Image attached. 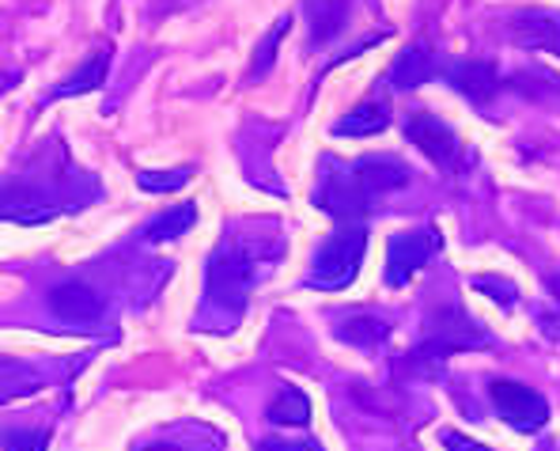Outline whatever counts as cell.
I'll return each mask as SVG.
<instances>
[{
    "label": "cell",
    "mask_w": 560,
    "mask_h": 451,
    "mask_svg": "<svg viewBox=\"0 0 560 451\" xmlns=\"http://www.w3.org/2000/svg\"><path fill=\"white\" fill-rule=\"evenodd\" d=\"M406 137L428 155V160L435 163V167H451V163L458 160V152H463L455 129H451L443 118H435V114H428V111H420V114H413V118L406 122Z\"/></svg>",
    "instance_id": "6"
},
{
    "label": "cell",
    "mask_w": 560,
    "mask_h": 451,
    "mask_svg": "<svg viewBox=\"0 0 560 451\" xmlns=\"http://www.w3.org/2000/svg\"><path fill=\"white\" fill-rule=\"evenodd\" d=\"M189 183V167H178V171H140L137 175V186L148 194H167V190H183Z\"/></svg>",
    "instance_id": "20"
},
{
    "label": "cell",
    "mask_w": 560,
    "mask_h": 451,
    "mask_svg": "<svg viewBox=\"0 0 560 451\" xmlns=\"http://www.w3.org/2000/svg\"><path fill=\"white\" fill-rule=\"evenodd\" d=\"M368 198H372V194L360 186V178L352 167H345V175H326L323 190H318V205H323L329 217H337V220L364 217Z\"/></svg>",
    "instance_id": "9"
},
{
    "label": "cell",
    "mask_w": 560,
    "mask_h": 451,
    "mask_svg": "<svg viewBox=\"0 0 560 451\" xmlns=\"http://www.w3.org/2000/svg\"><path fill=\"white\" fill-rule=\"evenodd\" d=\"M258 451H323L315 440H261Z\"/></svg>",
    "instance_id": "24"
},
{
    "label": "cell",
    "mask_w": 560,
    "mask_h": 451,
    "mask_svg": "<svg viewBox=\"0 0 560 451\" xmlns=\"http://www.w3.org/2000/svg\"><path fill=\"white\" fill-rule=\"evenodd\" d=\"M424 338L440 342L443 349H485L489 346V331L477 319H469L463 308H435L424 323Z\"/></svg>",
    "instance_id": "5"
},
{
    "label": "cell",
    "mask_w": 560,
    "mask_h": 451,
    "mask_svg": "<svg viewBox=\"0 0 560 451\" xmlns=\"http://www.w3.org/2000/svg\"><path fill=\"white\" fill-rule=\"evenodd\" d=\"M337 338L360 349L383 346V342L390 338V319L378 315V311H352V315H345L341 323H337Z\"/></svg>",
    "instance_id": "13"
},
{
    "label": "cell",
    "mask_w": 560,
    "mask_h": 451,
    "mask_svg": "<svg viewBox=\"0 0 560 451\" xmlns=\"http://www.w3.org/2000/svg\"><path fill=\"white\" fill-rule=\"evenodd\" d=\"M435 251H440V232H435V228L390 235V247H386V285H390V289H406L420 269L428 266V258H432Z\"/></svg>",
    "instance_id": "4"
},
{
    "label": "cell",
    "mask_w": 560,
    "mask_h": 451,
    "mask_svg": "<svg viewBox=\"0 0 560 451\" xmlns=\"http://www.w3.org/2000/svg\"><path fill=\"white\" fill-rule=\"evenodd\" d=\"M106 69H110V54H92L84 65H80L72 77H65L61 84H57L54 100H69V95H84V92H95L98 84L106 80Z\"/></svg>",
    "instance_id": "15"
},
{
    "label": "cell",
    "mask_w": 560,
    "mask_h": 451,
    "mask_svg": "<svg viewBox=\"0 0 560 451\" xmlns=\"http://www.w3.org/2000/svg\"><path fill=\"white\" fill-rule=\"evenodd\" d=\"M197 224V209L194 205H175V209L160 212V217L152 220V224L144 228V240L148 243H167V240H178V235H186L189 228Z\"/></svg>",
    "instance_id": "16"
},
{
    "label": "cell",
    "mask_w": 560,
    "mask_h": 451,
    "mask_svg": "<svg viewBox=\"0 0 560 451\" xmlns=\"http://www.w3.org/2000/svg\"><path fill=\"white\" fill-rule=\"evenodd\" d=\"M443 77L477 106L492 103L500 92V72H497V65H489V61H451V65H443Z\"/></svg>",
    "instance_id": "10"
},
{
    "label": "cell",
    "mask_w": 560,
    "mask_h": 451,
    "mask_svg": "<svg viewBox=\"0 0 560 451\" xmlns=\"http://www.w3.org/2000/svg\"><path fill=\"white\" fill-rule=\"evenodd\" d=\"M440 444L447 448V451H489L485 444H477V440H469V437H463V432H455V429H443L440 432Z\"/></svg>",
    "instance_id": "23"
},
{
    "label": "cell",
    "mask_w": 560,
    "mask_h": 451,
    "mask_svg": "<svg viewBox=\"0 0 560 451\" xmlns=\"http://www.w3.org/2000/svg\"><path fill=\"white\" fill-rule=\"evenodd\" d=\"M266 417L273 425H307L311 421V402H307V395H303V391L284 388L273 402H269Z\"/></svg>",
    "instance_id": "17"
},
{
    "label": "cell",
    "mask_w": 560,
    "mask_h": 451,
    "mask_svg": "<svg viewBox=\"0 0 560 451\" xmlns=\"http://www.w3.org/2000/svg\"><path fill=\"white\" fill-rule=\"evenodd\" d=\"M469 289L485 292V297H489L492 303H500V308H508V311H512L515 303H518V289H515V281H508V277L481 274V277H474V281H469Z\"/></svg>",
    "instance_id": "19"
},
{
    "label": "cell",
    "mask_w": 560,
    "mask_h": 451,
    "mask_svg": "<svg viewBox=\"0 0 560 451\" xmlns=\"http://www.w3.org/2000/svg\"><path fill=\"white\" fill-rule=\"evenodd\" d=\"M266 258L243 240H228L220 243L217 254L209 258V274H205V285H209V303L228 315H243L246 297L258 285V277L266 274Z\"/></svg>",
    "instance_id": "1"
},
{
    "label": "cell",
    "mask_w": 560,
    "mask_h": 451,
    "mask_svg": "<svg viewBox=\"0 0 560 451\" xmlns=\"http://www.w3.org/2000/svg\"><path fill=\"white\" fill-rule=\"evenodd\" d=\"M49 311H54L61 323L92 326L103 319V300H98L95 289H88L84 281H65L49 292Z\"/></svg>",
    "instance_id": "8"
},
{
    "label": "cell",
    "mask_w": 560,
    "mask_h": 451,
    "mask_svg": "<svg viewBox=\"0 0 560 451\" xmlns=\"http://www.w3.org/2000/svg\"><path fill=\"white\" fill-rule=\"evenodd\" d=\"M364 254H368L364 228L360 224L341 228V232H334L323 247H318L315 262H311L307 285L311 289H323V292L349 289V285L357 281L360 266H364Z\"/></svg>",
    "instance_id": "2"
},
{
    "label": "cell",
    "mask_w": 560,
    "mask_h": 451,
    "mask_svg": "<svg viewBox=\"0 0 560 451\" xmlns=\"http://www.w3.org/2000/svg\"><path fill=\"white\" fill-rule=\"evenodd\" d=\"M307 15H311V38L315 43H329L349 23V4H307Z\"/></svg>",
    "instance_id": "18"
},
{
    "label": "cell",
    "mask_w": 560,
    "mask_h": 451,
    "mask_svg": "<svg viewBox=\"0 0 560 451\" xmlns=\"http://www.w3.org/2000/svg\"><path fill=\"white\" fill-rule=\"evenodd\" d=\"M390 126V106L383 100H364L352 114H345L334 126L337 137H375Z\"/></svg>",
    "instance_id": "14"
},
{
    "label": "cell",
    "mask_w": 560,
    "mask_h": 451,
    "mask_svg": "<svg viewBox=\"0 0 560 451\" xmlns=\"http://www.w3.org/2000/svg\"><path fill=\"white\" fill-rule=\"evenodd\" d=\"M284 27H288V20H280L277 27H273V35H269V43L258 50V61H254V72H266L269 65H273V46H277V38L284 35Z\"/></svg>",
    "instance_id": "25"
},
{
    "label": "cell",
    "mask_w": 560,
    "mask_h": 451,
    "mask_svg": "<svg viewBox=\"0 0 560 451\" xmlns=\"http://www.w3.org/2000/svg\"><path fill=\"white\" fill-rule=\"evenodd\" d=\"M352 171H357L360 186H364L368 194L401 190V186H409V178H413V171H409L398 155H364V160L352 163Z\"/></svg>",
    "instance_id": "11"
},
{
    "label": "cell",
    "mask_w": 560,
    "mask_h": 451,
    "mask_svg": "<svg viewBox=\"0 0 560 451\" xmlns=\"http://www.w3.org/2000/svg\"><path fill=\"white\" fill-rule=\"evenodd\" d=\"M489 398L497 406V414L512 425L515 432H538L549 421V402L541 391L526 388L515 380H492L489 383Z\"/></svg>",
    "instance_id": "3"
},
{
    "label": "cell",
    "mask_w": 560,
    "mask_h": 451,
    "mask_svg": "<svg viewBox=\"0 0 560 451\" xmlns=\"http://www.w3.org/2000/svg\"><path fill=\"white\" fill-rule=\"evenodd\" d=\"M549 297H553V315H541V323H546V334H553V338H560V274L549 277Z\"/></svg>",
    "instance_id": "22"
},
{
    "label": "cell",
    "mask_w": 560,
    "mask_h": 451,
    "mask_svg": "<svg viewBox=\"0 0 560 451\" xmlns=\"http://www.w3.org/2000/svg\"><path fill=\"white\" fill-rule=\"evenodd\" d=\"M440 72H443V65L435 61V54L428 50L424 43H413L409 50H401V54H398V61H394L390 84L398 88V92H409V88L428 84V80L440 77Z\"/></svg>",
    "instance_id": "12"
},
{
    "label": "cell",
    "mask_w": 560,
    "mask_h": 451,
    "mask_svg": "<svg viewBox=\"0 0 560 451\" xmlns=\"http://www.w3.org/2000/svg\"><path fill=\"white\" fill-rule=\"evenodd\" d=\"M508 35H512V43L523 46V50L560 54V12H549V8L515 12L512 20H508Z\"/></svg>",
    "instance_id": "7"
},
{
    "label": "cell",
    "mask_w": 560,
    "mask_h": 451,
    "mask_svg": "<svg viewBox=\"0 0 560 451\" xmlns=\"http://www.w3.org/2000/svg\"><path fill=\"white\" fill-rule=\"evenodd\" d=\"M137 451H189L186 444H144V448H137Z\"/></svg>",
    "instance_id": "26"
},
{
    "label": "cell",
    "mask_w": 560,
    "mask_h": 451,
    "mask_svg": "<svg viewBox=\"0 0 560 451\" xmlns=\"http://www.w3.org/2000/svg\"><path fill=\"white\" fill-rule=\"evenodd\" d=\"M49 432L46 429H8L4 432V451H46Z\"/></svg>",
    "instance_id": "21"
}]
</instances>
